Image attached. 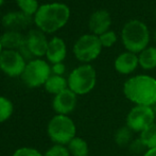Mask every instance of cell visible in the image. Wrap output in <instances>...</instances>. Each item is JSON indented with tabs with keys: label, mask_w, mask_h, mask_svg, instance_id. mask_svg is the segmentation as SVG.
Segmentation results:
<instances>
[{
	"label": "cell",
	"mask_w": 156,
	"mask_h": 156,
	"mask_svg": "<svg viewBox=\"0 0 156 156\" xmlns=\"http://www.w3.org/2000/svg\"><path fill=\"white\" fill-rule=\"evenodd\" d=\"M31 21L29 14L25 12H12L3 17V26L11 31L18 32L19 30L25 29Z\"/></svg>",
	"instance_id": "cell-13"
},
{
	"label": "cell",
	"mask_w": 156,
	"mask_h": 156,
	"mask_svg": "<svg viewBox=\"0 0 156 156\" xmlns=\"http://www.w3.org/2000/svg\"><path fill=\"white\" fill-rule=\"evenodd\" d=\"M13 104L9 99L0 97V123L4 122L11 117L13 113Z\"/></svg>",
	"instance_id": "cell-22"
},
{
	"label": "cell",
	"mask_w": 156,
	"mask_h": 156,
	"mask_svg": "<svg viewBox=\"0 0 156 156\" xmlns=\"http://www.w3.org/2000/svg\"><path fill=\"white\" fill-rule=\"evenodd\" d=\"M69 13V9L66 4H44L37 10L35 23L44 31L53 32L67 23Z\"/></svg>",
	"instance_id": "cell-2"
},
{
	"label": "cell",
	"mask_w": 156,
	"mask_h": 156,
	"mask_svg": "<svg viewBox=\"0 0 156 156\" xmlns=\"http://www.w3.org/2000/svg\"><path fill=\"white\" fill-rule=\"evenodd\" d=\"M26 41H27V45L29 47L31 53L38 56L47 53L49 44L47 43L45 35L41 31H37V30L30 31L29 34L26 37Z\"/></svg>",
	"instance_id": "cell-12"
},
{
	"label": "cell",
	"mask_w": 156,
	"mask_h": 156,
	"mask_svg": "<svg viewBox=\"0 0 156 156\" xmlns=\"http://www.w3.org/2000/svg\"><path fill=\"white\" fill-rule=\"evenodd\" d=\"M123 93L126 99L136 105L154 106L156 103V79L139 74L125 81Z\"/></svg>",
	"instance_id": "cell-1"
},
{
	"label": "cell",
	"mask_w": 156,
	"mask_h": 156,
	"mask_svg": "<svg viewBox=\"0 0 156 156\" xmlns=\"http://www.w3.org/2000/svg\"><path fill=\"white\" fill-rule=\"evenodd\" d=\"M25 37L21 36L20 33L16 31H9L4 33L0 38L1 45L6 48H15V47H20L23 44Z\"/></svg>",
	"instance_id": "cell-20"
},
{
	"label": "cell",
	"mask_w": 156,
	"mask_h": 156,
	"mask_svg": "<svg viewBox=\"0 0 156 156\" xmlns=\"http://www.w3.org/2000/svg\"><path fill=\"white\" fill-rule=\"evenodd\" d=\"M139 65L144 69L151 70L156 68V48H147L140 53L139 58Z\"/></svg>",
	"instance_id": "cell-18"
},
{
	"label": "cell",
	"mask_w": 156,
	"mask_h": 156,
	"mask_svg": "<svg viewBox=\"0 0 156 156\" xmlns=\"http://www.w3.org/2000/svg\"><path fill=\"white\" fill-rule=\"evenodd\" d=\"M76 105V94L69 88L63 90L62 93L55 94L52 102V106L56 115H66L70 114Z\"/></svg>",
	"instance_id": "cell-10"
},
{
	"label": "cell",
	"mask_w": 156,
	"mask_h": 156,
	"mask_svg": "<svg viewBox=\"0 0 156 156\" xmlns=\"http://www.w3.org/2000/svg\"><path fill=\"white\" fill-rule=\"evenodd\" d=\"M102 44L97 35H83L76 41L73 52L76 58L82 62H90L98 58L101 52Z\"/></svg>",
	"instance_id": "cell-8"
},
{
	"label": "cell",
	"mask_w": 156,
	"mask_h": 156,
	"mask_svg": "<svg viewBox=\"0 0 156 156\" xmlns=\"http://www.w3.org/2000/svg\"><path fill=\"white\" fill-rule=\"evenodd\" d=\"M129 149L131 150V152H133L134 154H140L142 153L144 150H146V146L144 144V142L141 141L140 138H137V139L133 140L131 142V144L129 146Z\"/></svg>",
	"instance_id": "cell-27"
},
{
	"label": "cell",
	"mask_w": 156,
	"mask_h": 156,
	"mask_svg": "<svg viewBox=\"0 0 156 156\" xmlns=\"http://www.w3.org/2000/svg\"><path fill=\"white\" fill-rule=\"evenodd\" d=\"M47 56L50 62L53 64L61 63L66 56L65 43L58 37H54L48 45Z\"/></svg>",
	"instance_id": "cell-15"
},
{
	"label": "cell",
	"mask_w": 156,
	"mask_h": 156,
	"mask_svg": "<svg viewBox=\"0 0 156 156\" xmlns=\"http://www.w3.org/2000/svg\"><path fill=\"white\" fill-rule=\"evenodd\" d=\"M17 3L20 6V9L27 14H32L37 9L36 0H17Z\"/></svg>",
	"instance_id": "cell-24"
},
{
	"label": "cell",
	"mask_w": 156,
	"mask_h": 156,
	"mask_svg": "<svg viewBox=\"0 0 156 156\" xmlns=\"http://www.w3.org/2000/svg\"><path fill=\"white\" fill-rule=\"evenodd\" d=\"M112 19L111 15L107 11L99 10L93 13L89 19V29L94 35H102L103 33L107 32L111 26Z\"/></svg>",
	"instance_id": "cell-11"
},
{
	"label": "cell",
	"mask_w": 156,
	"mask_h": 156,
	"mask_svg": "<svg viewBox=\"0 0 156 156\" xmlns=\"http://www.w3.org/2000/svg\"><path fill=\"white\" fill-rule=\"evenodd\" d=\"M96 81V70L93 66L82 65L69 74L68 86L76 94H85L93 90Z\"/></svg>",
	"instance_id": "cell-5"
},
{
	"label": "cell",
	"mask_w": 156,
	"mask_h": 156,
	"mask_svg": "<svg viewBox=\"0 0 156 156\" xmlns=\"http://www.w3.org/2000/svg\"><path fill=\"white\" fill-rule=\"evenodd\" d=\"M144 156H156V148L147 150V152L144 153Z\"/></svg>",
	"instance_id": "cell-29"
},
{
	"label": "cell",
	"mask_w": 156,
	"mask_h": 156,
	"mask_svg": "<svg viewBox=\"0 0 156 156\" xmlns=\"http://www.w3.org/2000/svg\"><path fill=\"white\" fill-rule=\"evenodd\" d=\"M100 41L102 44V46L104 47H112L114 44L117 41V36H116V33L114 31H107L105 33H103L102 35H100Z\"/></svg>",
	"instance_id": "cell-25"
},
{
	"label": "cell",
	"mask_w": 156,
	"mask_h": 156,
	"mask_svg": "<svg viewBox=\"0 0 156 156\" xmlns=\"http://www.w3.org/2000/svg\"><path fill=\"white\" fill-rule=\"evenodd\" d=\"M44 156H70L69 150L62 144H54L45 153Z\"/></svg>",
	"instance_id": "cell-23"
},
{
	"label": "cell",
	"mask_w": 156,
	"mask_h": 156,
	"mask_svg": "<svg viewBox=\"0 0 156 156\" xmlns=\"http://www.w3.org/2000/svg\"><path fill=\"white\" fill-rule=\"evenodd\" d=\"M155 38H156V32H155Z\"/></svg>",
	"instance_id": "cell-32"
},
{
	"label": "cell",
	"mask_w": 156,
	"mask_h": 156,
	"mask_svg": "<svg viewBox=\"0 0 156 156\" xmlns=\"http://www.w3.org/2000/svg\"><path fill=\"white\" fill-rule=\"evenodd\" d=\"M139 138L146 146L147 150L156 148V123H153L144 132H141Z\"/></svg>",
	"instance_id": "cell-21"
},
{
	"label": "cell",
	"mask_w": 156,
	"mask_h": 156,
	"mask_svg": "<svg viewBox=\"0 0 156 156\" xmlns=\"http://www.w3.org/2000/svg\"><path fill=\"white\" fill-rule=\"evenodd\" d=\"M0 68L10 76H20L26 68L25 60L14 50H4L0 54Z\"/></svg>",
	"instance_id": "cell-9"
},
{
	"label": "cell",
	"mask_w": 156,
	"mask_h": 156,
	"mask_svg": "<svg viewBox=\"0 0 156 156\" xmlns=\"http://www.w3.org/2000/svg\"><path fill=\"white\" fill-rule=\"evenodd\" d=\"M67 85L68 81H66V79H64L61 76L54 74V76H50V78L45 83V88L48 93L58 94L67 89Z\"/></svg>",
	"instance_id": "cell-16"
},
{
	"label": "cell",
	"mask_w": 156,
	"mask_h": 156,
	"mask_svg": "<svg viewBox=\"0 0 156 156\" xmlns=\"http://www.w3.org/2000/svg\"><path fill=\"white\" fill-rule=\"evenodd\" d=\"M153 108H154V112H155V114H156V103H155V105H154V107H153Z\"/></svg>",
	"instance_id": "cell-30"
},
{
	"label": "cell",
	"mask_w": 156,
	"mask_h": 156,
	"mask_svg": "<svg viewBox=\"0 0 156 156\" xmlns=\"http://www.w3.org/2000/svg\"><path fill=\"white\" fill-rule=\"evenodd\" d=\"M133 133L129 127H127L126 125L122 127H119V129L116 131L115 135H114V139H115V142L121 148H124V147H129L131 144V142L133 141Z\"/></svg>",
	"instance_id": "cell-19"
},
{
	"label": "cell",
	"mask_w": 156,
	"mask_h": 156,
	"mask_svg": "<svg viewBox=\"0 0 156 156\" xmlns=\"http://www.w3.org/2000/svg\"><path fill=\"white\" fill-rule=\"evenodd\" d=\"M13 156H44L41 154V152L33 148H28V147H23V148H19L15 151Z\"/></svg>",
	"instance_id": "cell-26"
},
{
	"label": "cell",
	"mask_w": 156,
	"mask_h": 156,
	"mask_svg": "<svg viewBox=\"0 0 156 156\" xmlns=\"http://www.w3.org/2000/svg\"><path fill=\"white\" fill-rule=\"evenodd\" d=\"M1 46H2L1 45V41H0V54H1Z\"/></svg>",
	"instance_id": "cell-31"
},
{
	"label": "cell",
	"mask_w": 156,
	"mask_h": 156,
	"mask_svg": "<svg viewBox=\"0 0 156 156\" xmlns=\"http://www.w3.org/2000/svg\"><path fill=\"white\" fill-rule=\"evenodd\" d=\"M76 124L66 115H55L48 123V135L56 144H68L76 137Z\"/></svg>",
	"instance_id": "cell-4"
},
{
	"label": "cell",
	"mask_w": 156,
	"mask_h": 156,
	"mask_svg": "<svg viewBox=\"0 0 156 156\" xmlns=\"http://www.w3.org/2000/svg\"><path fill=\"white\" fill-rule=\"evenodd\" d=\"M121 36L124 47L132 53L142 52L149 44V30L140 20H131L125 23Z\"/></svg>",
	"instance_id": "cell-3"
},
{
	"label": "cell",
	"mask_w": 156,
	"mask_h": 156,
	"mask_svg": "<svg viewBox=\"0 0 156 156\" xmlns=\"http://www.w3.org/2000/svg\"><path fill=\"white\" fill-rule=\"evenodd\" d=\"M155 112L152 106L135 105L126 116V126L134 133H141L155 123Z\"/></svg>",
	"instance_id": "cell-6"
},
{
	"label": "cell",
	"mask_w": 156,
	"mask_h": 156,
	"mask_svg": "<svg viewBox=\"0 0 156 156\" xmlns=\"http://www.w3.org/2000/svg\"><path fill=\"white\" fill-rule=\"evenodd\" d=\"M52 71L54 72L55 76H61V74H63L65 72V66L62 63L54 64V66L52 67Z\"/></svg>",
	"instance_id": "cell-28"
},
{
	"label": "cell",
	"mask_w": 156,
	"mask_h": 156,
	"mask_svg": "<svg viewBox=\"0 0 156 156\" xmlns=\"http://www.w3.org/2000/svg\"><path fill=\"white\" fill-rule=\"evenodd\" d=\"M68 150L70 155L72 156H88L89 149L88 144L83 138L74 137L71 141L68 144Z\"/></svg>",
	"instance_id": "cell-17"
},
{
	"label": "cell",
	"mask_w": 156,
	"mask_h": 156,
	"mask_svg": "<svg viewBox=\"0 0 156 156\" xmlns=\"http://www.w3.org/2000/svg\"><path fill=\"white\" fill-rule=\"evenodd\" d=\"M50 71L51 69L45 61L34 60L26 65L21 78L29 87H37L47 82L50 78Z\"/></svg>",
	"instance_id": "cell-7"
},
{
	"label": "cell",
	"mask_w": 156,
	"mask_h": 156,
	"mask_svg": "<svg viewBox=\"0 0 156 156\" xmlns=\"http://www.w3.org/2000/svg\"><path fill=\"white\" fill-rule=\"evenodd\" d=\"M139 60L135 53L125 52L116 58L115 69L121 74H129L137 68Z\"/></svg>",
	"instance_id": "cell-14"
}]
</instances>
